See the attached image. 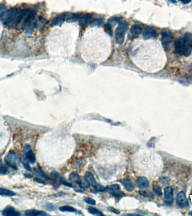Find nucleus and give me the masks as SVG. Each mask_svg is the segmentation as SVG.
<instances>
[{"mask_svg": "<svg viewBox=\"0 0 192 216\" xmlns=\"http://www.w3.org/2000/svg\"><path fill=\"white\" fill-rule=\"evenodd\" d=\"M130 32L131 36L134 37H138V36H139L141 34L142 28L139 25L135 24L131 28Z\"/></svg>", "mask_w": 192, "mask_h": 216, "instance_id": "12", "label": "nucleus"}, {"mask_svg": "<svg viewBox=\"0 0 192 216\" xmlns=\"http://www.w3.org/2000/svg\"><path fill=\"white\" fill-rule=\"evenodd\" d=\"M123 185L126 190L131 192L133 190V183L130 179H124L123 182Z\"/></svg>", "mask_w": 192, "mask_h": 216, "instance_id": "16", "label": "nucleus"}, {"mask_svg": "<svg viewBox=\"0 0 192 216\" xmlns=\"http://www.w3.org/2000/svg\"><path fill=\"white\" fill-rule=\"evenodd\" d=\"M169 1H171L172 3H173V4H176V1H175V0H169Z\"/></svg>", "mask_w": 192, "mask_h": 216, "instance_id": "35", "label": "nucleus"}, {"mask_svg": "<svg viewBox=\"0 0 192 216\" xmlns=\"http://www.w3.org/2000/svg\"><path fill=\"white\" fill-rule=\"evenodd\" d=\"M161 181H162V183H163V185H165V184H167L169 182V180L168 178L164 177V178H163V179H162Z\"/></svg>", "mask_w": 192, "mask_h": 216, "instance_id": "33", "label": "nucleus"}, {"mask_svg": "<svg viewBox=\"0 0 192 216\" xmlns=\"http://www.w3.org/2000/svg\"><path fill=\"white\" fill-rule=\"evenodd\" d=\"M164 202L165 204L167 206L170 207L174 203V195L173 190L172 187L167 186L164 189Z\"/></svg>", "mask_w": 192, "mask_h": 216, "instance_id": "5", "label": "nucleus"}, {"mask_svg": "<svg viewBox=\"0 0 192 216\" xmlns=\"http://www.w3.org/2000/svg\"><path fill=\"white\" fill-rule=\"evenodd\" d=\"M0 195H5V196H8V197H13L16 195V194L14 192L10 190L5 188L0 187Z\"/></svg>", "mask_w": 192, "mask_h": 216, "instance_id": "17", "label": "nucleus"}, {"mask_svg": "<svg viewBox=\"0 0 192 216\" xmlns=\"http://www.w3.org/2000/svg\"><path fill=\"white\" fill-rule=\"evenodd\" d=\"M173 34L169 30H164L162 32L161 41L164 47L169 46L173 41Z\"/></svg>", "mask_w": 192, "mask_h": 216, "instance_id": "7", "label": "nucleus"}, {"mask_svg": "<svg viewBox=\"0 0 192 216\" xmlns=\"http://www.w3.org/2000/svg\"><path fill=\"white\" fill-rule=\"evenodd\" d=\"M149 186L148 181L145 177H140L137 181V186L139 189H147Z\"/></svg>", "mask_w": 192, "mask_h": 216, "instance_id": "11", "label": "nucleus"}, {"mask_svg": "<svg viewBox=\"0 0 192 216\" xmlns=\"http://www.w3.org/2000/svg\"><path fill=\"white\" fill-rule=\"evenodd\" d=\"M179 1L181 2L182 4H184V5L189 4L192 1V0H179Z\"/></svg>", "mask_w": 192, "mask_h": 216, "instance_id": "32", "label": "nucleus"}, {"mask_svg": "<svg viewBox=\"0 0 192 216\" xmlns=\"http://www.w3.org/2000/svg\"><path fill=\"white\" fill-rule=\"evenodd\" d=\"M109 24L111 23H121V19L118 17H113L110 19L108 21Z\"/></svg>", "mask_w": 192, "mask_h": 216, "instance_id": "26", "label": "nucleus"}, {"mask_svg": "<svg viewBox=\"0 0 192 216\" xmlns=\"http://www.w3.org/2000/svg\"><path fill=\"white\" fill-rule=\"evenodd\" d=\"M105 30L106 32L107 33H109L110 36H111L113 34V30L111 24H109V23H107L105 26Z\"/></svg>", "mask_w": 192, "mask_h": 216, "instance_id": "27", "label": "nucleus"}, {"mask_svg": "<svg viewBox=\"0 0 192 216\" xmlns=\"http://www.w3.org/2000/svg\"><path fill=\"white\" fill-rule=\"evenodd\" d=\"M88 212L92 214H94V215H98V216H101L103 215V213L98 210L97 209L93 208V207H89L88 208Z\"/></svg>", "mask_w": 192, "mask_h": 216, "instance_id": "22", "label": "nucleus"}, {"mask_svg": "<svg viewBox=\"0 0 192 216\" xmlns=\"http://www.w3.org/2000/svg\"><path fill=\"white\" fill-rule=\"evenodd\" d=\"M24 151H25V155L28 161H29L32 164H34L36 162V158L34 153L30 150V146L26 145Z\"/></svg>", "mask_w": 192, "mask_h": 216, "instance_id": "10", "label": "nucleus"}, {"mask_svg": "<svg viewBox=\"0 0 192 216\" xmlns=\"http://www.w3.org/2000/svg\"><path fill=\"white\" fill-rule=\"evenodd\" d=\"M25 215L26 216H47L48 215L46 213L36 210V209H30L26 211L25 212Z\"/></svg>", "mask_w": 192, "mask_h": 216, "instance_id": "15", "label": "nucleus"}, {"mask_svg": "<svg viewBox=\"0 0 192 216\" xmlns=\"http://www.w3.org/2000/svg\"><path fill=\"white\" fill-rule=\"evenodd\" d=\"M34 171L37 174L40 176V177H41L43 179H48V176L46 175V173L44 172V171L42 169L38 167H37L35 168H34Z\"/></svg>", "mask_w": 192, "mask_h": 216, "instance_id": "20", "label": "nucleus"}, {"mask_svg": "<svg viewBox=\"0 0 192 216\" xmlns=\"http://www.w3.org/2000/svg\"><path fill=\"white\" fill-rule=\"evenodd\" d=\"M191 195H192V193H191Z\"/></svg>", "mask_w": 192, "mask_h": 216, "instance_id": "37", "label": "nucleus"}, {"mask_svg": "<svg viewBox=\"0 0 192 216\" xmlns=\"http://www.w3.org/2000/svg\"><path fill=\"white\" fill-rule=\"evenodd\" d=\"M175 53L188 57L192 51V33H187L174 42Z\"/></svg>", "mask_w": 192, "mask_h": 216, "instance_id": "1", "label": "nucleus"}, {"mask_svg": "<svg viewBox=\"0 0 192 216\" xmlns=\"http://www.w3.org/2000/svg\"><path fill=\"white\" fill-rule=\"evenodd\" d=\"M78 184H79L80 187L83 189L89 188L90 186V184L87 181L86 179H80L79 182Z\"/></svg>", "mask_w": 192, "mask_h": 216, "instance_id": "24", "label": "nucleus"}, {"mask_svg": "<svg viewBox=\"0 0 192 216\" xmlns=\"http://www.w3.org/2000/svg\"><path fill=\"white\" fill-rule=\"evenodd\" d=\"M128 24L126 22L120 23L115 30V39L116 42L119 44H122L125 40V36L127 32Z\"/></svg>", "mask_w": 192, "mask_h": 216, "instance_id": "2", "label": "nucleus"}, {"mask_svg": "<svg viewBox=\"0 0 192 216\" xmlns=\"http://www.w3.org/2000/svg\"><path fill=\"white\" fill-rule=\"evenodd\" d=\"M69 180L73 183H79V182L80 177H79V175L75 172H73L72 173H71L69 176Z\"/></svg>", "mask_w": 192, "mask_h": 216, "instance_id": "18", "label": "nucleus"}, {"mask_svg": "<svg viewBox=\"0 0 192 216\" xmlns=\"http://www.w3.org/2000/svg\"><path fill=\"white\" fill-rule=\"evenodd\" d=\"M139 193L141 194V195H142V196L145 197H148V198H150V197H152V196L150 195V194H149V193H147V192H145V191H140L139 192Z\"/></svg>", "mask_w": 192, "mask_h": 216, "instance_id": "31", "label": "nucleus"}, {"mask_svg": "<svg viewBox=\"0 0 192 216\" xmlns=\"http://www.w3.org/2000/svg\"><path fill=\"white\" fill-rule=\"evenodd\" d=\"M82 16V13H76L71 16L70 17H69L67 19V22L70 23L75 22L78 19H80Z\"/></svg>", "mask_w": 192, "mask_h": 216, "instance_id": "19", "label": "nucleus"}, {"mask_svg": "<svg viewBox=\"0 0 192 216\" xmlns=\"http://www.w3.org/2000/svg\"><path fill=\"white\" fill-rule=\"evenodd\" d=\"M2 214L5 216H20V213L12 208H7L2 211Z\"/></svg>", "mask_w": 192, "mask_h": 216, "instance_id": "14", "label": "nucleus"}, {"mask_svg": "<svg viewBox=\"0 0 192 216\" xmlns=\"http://www.w3.org/2000/svg\"><path fill=\"white\" fill-rule=\"evenodd\" d=\"M120 187L119 185H118L117 184L112 185L108 187V190L110 191H111L113 193L117 192V191H119L120 190Z\"/></svg>", "mask_w": 192, "mask_h": 216, "instance_id": "25", "label": "nucleus"}, {"mask_svg": "<svg viewBox=\"0 0 192 216\" xmlns=\"http://www.w3.org/2000/svg\"><path fill=\"white\" fill-rule=\"evenodd\" d=\"M176 201L178 207L181 208H187L189 207L188 199L183 191L178 193L176 197Z\"/></svg>", "mask_w": 192, "mask_h": 216, "instance_id": "6", "label": "nucleus"}, {"mask_svg": "<svg viewBox=\"0 0 192 216\" xmlns=\"http://www.w3.org/2000/svg\"><path fill=\"white\" fill-rule=\"evenodd\" d=\"M189 215H191V216H192V211L189 213Z\"/></svg>", "mask_w": 192, "mask_h": 216, "instance_id": "36", "label": "nucleus"}, {"mask_svg": "<svg viewBox=\"0 0 192 216\" xmlns=\"http://www.w3.org/2000/svg\"><path fill=\"white\" fill-rule=\"evenodd\" d=\"M84 201H86L88 204H91V205H94L96 204V201L94 200V199L91 198H84Z\"/></svg>", "mask_w": 192, "mask_h": 216, "instance_id": "29", "label": "nucleus"}, {"mask_svg": "<svg viewBox=\"0 0 192 216\" xmlns=\"http://www.w3.org/2000/svg\"><path fill=\"white\" fill-rule=\"evenodd\" d=\"M5 172H6V171H5L4 168H0V173H5Z\"/></svg>", "mask_w": 192, "mask_h": 216, "instance_id": "34", "label": "nucleus"}, {"mask_svg": "<svg viewBox=\"0 0 192 216\" xmlns=\"http://www.w3.org/2000/svg\"><path fill=\"white\" fill-rule=\"evenodd\" d=\"M102 21L99 19H96L91 22V26H99L101 25Z\"/></svg>", "mask_w": 192, "mask_h": 216, "instance_id": "30", "label": "nucleus"}, {"mask_svg": "<svg viewBox=\"0 0 192 216\" xmlns=\"http://www.w3.org/2000/svg\"><path fill=\"white\" fill-rule=\"evenodd\" d=\"M153 193L159 197H161L162 195L161 188V187L158 186V185H154L153 186Z\"/></svg>", "mask_w": 192, "mask_h": 216, "instance_id": "23", "label": "nucleus"}, {"mask_svg": "<svg viewBox=\"0 0 192 216\" xmlns=\"http://www.w3.org/2000/svg\"><path fill=\"white\" fill-rule=\"evenodd\" d=\"M59 210L61 212H76L75 209L74 208L72 207L68 206V205L60 207L59 208Z\"/></svg>", "mask_w": 192, "mask_h": 216, "instance_id": "21", "label": "nucleus"}, {"mask_svg": "<svg viewBox=\"0 0 192 216\" xmlns=\"http://www.w3.org/2000/svg\"><path fill=\"white\" fill-rule=\"evenodd\" d=\"M22 163L23 165V167H24V168L26 169V170L30 171V172L32 171V169L30 168V165H29L28 162L22 160Z\"/></svg>", "mask_w": 192, "mask_h": 216, "instance_id": "28", "label": "nucleus"}, {"mask_svg": "<svg viewBox=\"0 0 192 216\" xmlns=\"http://www.w3.org/2000/svg\"><path fill=\"white\" fill-rule=\"evenodd\" d=\"M16 155L14 152L10 151L5 158V161L6 164L11 168L17 170L18 167L16 165Z\"/></svg>", "mask_w": 192, "mask_h": 216, "instance_id": "4", "label": "nucleus"}, {"mask_svg": "<svg viewBox=\"0 0 192 216\" xmlns=\"http://www.w3.org/2000/svg\"><path fill=\"white\" fill-rule=\"evenodd\" d=\"M158 36L157 30L153 27H147L143 34V37L145 40L155 39Z\"/></svg>", "mask_w": 192, "mask_h": 216, "instance_id": "8", "label": "nucleus"}, {"mask_svg": "<svg viewBox=\"0 0 192 216\" xmlns=\"http://www.w3.org/2000/svg\"><path fill=\"white\" fill-rule=\"evenodd\" d=\"M85 179L89 183L90 185H91L93 187H94L96 190L98 191H101V192L105 191L106 190V188L105 187L99 185L96 182V179H94V176L91 172H87L86 173Z\"/></svg>", "mask_w": 192, "mask_h": 216, "instance_id": "3", "label": "nucleus"}, {"mask_svg": "<svg viewBox=\"0 0 192 216\" xmlns=\"http://www.w3.org/2000/svg\"><path fill=\"white\" fill-rule=\"evenodd\" d=\"M92 18V15L90 14H87L82 16L79 20V25L81 27H84L90 22Z\"/></svg>", "mask_w": 192, "mask_h": 216, "instance_id": "13", "label": "nucleus"}, {"mask_svg": "<svg viewBox=\"0 0 192 216\" xmlns=\"http://www.w3.org/2000/svg\"><path fill=\"white\" fill-rule=\"evenodd\" d=\"M69 14L68 13H62L59 15L56 16L52 23L51 26L54 27V26H60L61 25L62 23L64 22L66 19H68L69 18Z\"/></svg>", "mask_w": 192, "mask_h": 216, "instance_id": "9", "label": "nucleus"}]
</instances>
